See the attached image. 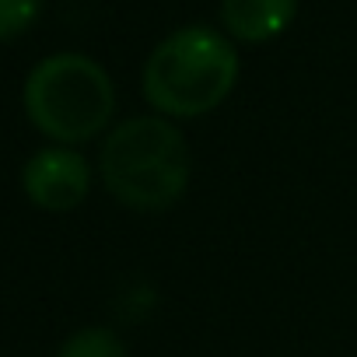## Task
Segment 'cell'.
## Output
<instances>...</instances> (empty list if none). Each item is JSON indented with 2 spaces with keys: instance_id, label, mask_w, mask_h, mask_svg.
Segmentation results:
<instances>
[{
  "instance_id": "1",
  "label": "cell",
  "mask_w": 357,
  "mask_h": 357,
  "mask_svg": "<svg viewBox=\"0 0 357 357\" xmlns=\"http://www.w3.org/2000/svg\"><path fill=\"white\" fill-rule=\"evenodd\" d=\"M102 183L130 211L158 214L183 200L193 178V154L165 116H133L102 144Z\"/></svg>"
},
{
  "instance_id": "2",
  "label": "cell",
  "mask_w": 357,
  "mask_h": 357,
  "mask_svg": "<svg viewBox=\"0 0 357 357\" xmlns=\"http://www.w3.org/2000/svg\"><path fill=\"white\" fill-rule=\"evenodd\" d=\"M238 81V53L211 25H186L165 36L144 63V98L165 119L214 112Z\"/></svg>"
},
{
  "instance_id": "3",
  "label": "cell",
  "mask_w": 357,
  "mask_h": 357,
  "mask_svg": "<svg viewBox=\"0 0 357 357\" xmlns=\"http://www.w3.org/2000/svg\"><path fill=\"white\" fill-rule=\"evenodd\" d=\"M25 112L32 126L60 144L98 137L116 112V88L105 67L84 53H53L25 81Z\"/></svg>"
},
{
  "instance_id": "4",
  "label": "cell",
  "mask_w": 357,
  "mask_h": 357,
  "mask_svg": "<svg viewBox=\"0 0 357 357\" xmlns=\"http://www.w3.org/2000/svg\"><path fill=\"white\" fill-rule=\"evenodd\" d=\"M25 197L50 214H67L84 204L91 186V168L88 161L70 147H46L29 158L22 172Z\"/></svg>"
},
{
  "instance_id": "5",
  "label": "cell",
  "mask_w": 357,
  "mask_h": 357,
  "mask_svg": "<svg viewBox=\"0 0 357 357\" xmlns=\"http://www.w3.org/2000/svg\"><path fill=\"white\" fill-rule=\"evenodd\" d=\"M298 0H221V25L231 39L259 46L287 32Z\"/></svg>"
},
{
  "instance_id": "6",
  "label": "cell",
  "mask_w": 357,
  "mask_h": 357,
  "mask_svg": "<svg viewBox=\"0 0 357 357\" xmlns=\"http://www.w3.org/2000/svg\"><path fill=\"white\" fill-rule=\"evenodd\" d=\"M56 357H130L123 340L105 329V326H88V329H77L63 340L60 354Z\"/></svg>"
},
{
  "instance_id": "7",
  "label": "cell",
  "mask_w": 357,
  "mask_h": 357,
  "mask_svg": "<svg viewBox=\"0 0 357 357\" xmlns=\"http://www.w3.org/2000/svg\"><path fill=\"white\" fill-rule=\"evenodd\" d=\"M39 11H43V0H0V43L32 29Z\"/></svg>"
}]
</instances>
